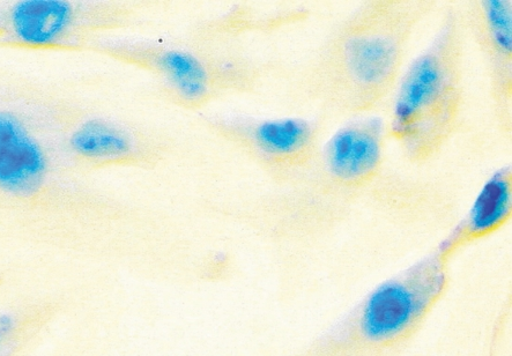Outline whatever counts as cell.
<instances>
[{"instance_id":"2","label":"cell","mask_w":512,"mask_h":356,"mask_svg":"<svg viewBox=\"0 0 512 356\" xmlns=\"http://www.w3.org/2000/svg\"><path fill=\"white\" fill-rule=\"evenodd\" d=\"M449 265L435 250L371 289L318 340L314 356H396L404 351L448 292Z\"/></svg>"},{"instance_id":"10","label":"cell","mask_w":512,"mask_h":356,"mask_svg":"<svg viewBox=\"0 0 512 356\" xmlns=\"http://www.w3.org/2000/svg\"><path fill=\"white\" fill-rule=\"evenodd\" d=\"M159 64L182 98L198 101L209 92V73L202 61L188 51H165Z\"/></svg>"},{"instance_id":"8","label":"cell","mask_w":512,"mask_h":356,"mask_svg":"<svg viewBox=\"0 0 512 356\" xmlns=\"http://www.w3.org/2000/svg\"><path fill=\"white\" fill-rule=\"evenodd\" d=\"M73 20L71 5L64 2H26L11 13L12 34L20 42L53 43L69 32Z\"/></svg>"},{"instance_id":"11","label":"cell","mask_w":512,"mask_h":356,"mask_svg":"<svg viewBox=\"0 0 512 356\" xmlns=\"http://www.w3.org/2000/svg\"><path fill=\"white\" fill-rule=\"evenodd\" d=\"M14 329V322L10 316H0V345L9 337Z\"/></svg>"},{"instance_id":"5","label":"cell","mask_w":512,"mask_h":356,"mask_svg":"<svg viewBox=\"0 0 512 356\" xmlns=\"http://www.w3.org/2000/svg\"><path fill=\"white\" fill-rule=\"evenodd\" d=\"M511 189L510 169L496 172L481 189L470 212L436 251L451 262L460 250L499 231L510 219Z\"/></svg>"},{"instance_id":"3","label":"cell","mask_w":512,"mask_h":356,"mask_svg":"<svg viewBox=\"0 0 512 356\" xmlns=\"http://www.w3.org/2000/svg\"><path fill=\"white\" fill-rule=\"evenodd\" d=\"M463 27L450 17L400 74L389 132L411 161L432 159L454 135L463 107Z\"/></svg>"},{"instance_id":"1","label":"cell","mask_w":512,"mask_h":356,"mask_svg":"<svg viewBox=\"0 0 512 356\" xmlns=\"http://www.w3.org/2000/svg\"><path fill=\"white\" fill-rule=\"evenodd\" d=\"M433 6L426 0H375L341 22L323 59L326 99L339 114H366L387 98L413 32Z\"/></svg>"},{"instance_id":"6","label":"cell","mask_w":512,"mask_h":356,"mask_svg":"<svg viewBox=\"0 0 512 356\" xmlns=\"http://www.w3.org/2000/svg\"><path fill=\"white\" fill-rule=\"evenodd\" d=\"M46 160L40 145L16 117L0 113V187L29 192L41 183Z\"/></svg>"},{"instance_id":"7","label":"cell","mask_w":512,"mask_h":356,"mask_svg":"<svg viewBox=\"0 0 512 356\" xmlns=\"http://www.w3.org/2000/svg\"><path fill=\"white\" fill-rule=\"evenodd\" d=\"M251 140L259 153L278 163L306 159L316 142V128L302 118H279L255 124Z\"/></svg>"},{"instance_id":"4","label":"cell","mask_w":512,"mask_h":356,"mask_svg":"<svg viewBox=\"0 0 512 356\" xmlns=\"http://www.w3.org/2000/svg\"><path fill=\"white\" fill-rule=\"evenodd\" d=\"M466 24L491 64L493 94L500 111L510 109L512 64V11L508 0L472 3Z\"/></svg>"},{"instance_id":"9","label":"cell","mask_w":512,"mask_h":356,"mask_svg":"<svg viewBox=\"0 0 512 356\" xmlns=\"http://www.w3.org/2000/svg\"><path fill=\"white\" fill-rule=\"evenodd\" d=\"M71 146L86 159L110 160L129 154L133 143L121 126L95 120L78 126L71 137Z\"/></svg>"}]
</instances>
